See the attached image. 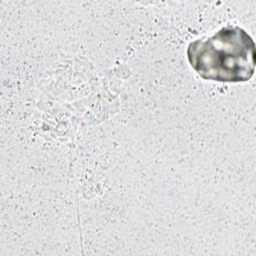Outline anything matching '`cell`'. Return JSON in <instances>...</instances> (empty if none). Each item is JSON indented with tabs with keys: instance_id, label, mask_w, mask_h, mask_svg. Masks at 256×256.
Segmentation results:
<instances>
[{
	"instance_id": "obj_1",
	"label": "cell",
	"mask_w": 256,
	"mask_h": 256,
	"mask_svg": "<svg viewBox=\"0 0 256 256\" xmlns=\"http://www.w3.org/2000/svg\"><path fill=\"white\" fill-rule=\"evenodd\" d=\"M256 46L239 26H226L212 36L189 43L187 58L203 79L217 82H245L255 70Z\"/></svg>"
}]
</instances>
